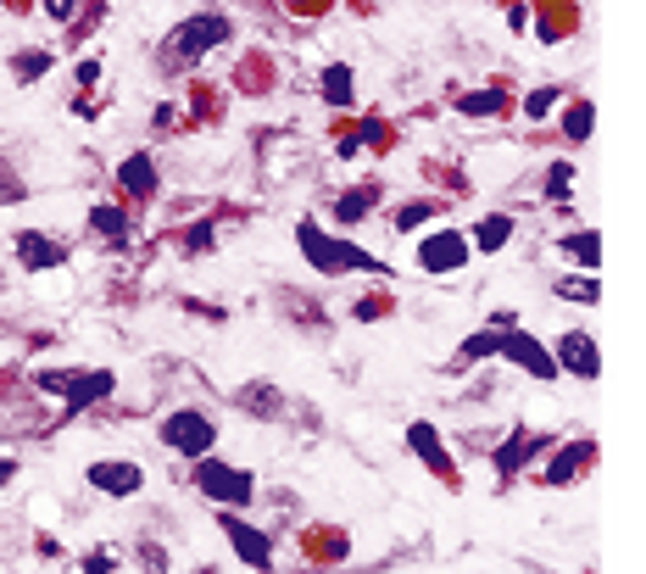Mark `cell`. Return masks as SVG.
Masks as SVG:
<instances>
[{"instance_id":"27","label":"cell","mask_w":646,"mask_h":574,"mask_svg":"<svg viewBox=\"0 0 646 574\" xmlns=\"http://www.w3.org/2000/svg\"><path fill=\"white\" fill-rule=\"evenodd\" d=\"M424 218H435V201H413V207L396 212V229H418Z\"/></svg>"},{"instance_id":"15","label":"cell","mask_w":646,"mask_h":574,"mask_svg":"<svg viewBox=\"0 0 646 574\" xmlns=\"http://www.w3.org/2000/svg\"><path fill=\"white\" fill-rule=\"evenodd\" d=\"M457 106H463L468 118H502V112H507V95H502V90H468Z\"/></svg>"},{"instance_id":"29","label":"cell","mask_w":646,"mask_h":574,"mask_svg":"<svg viewBox=\"0 0 646 574\" xmlns=\"http://www.w3.org/2000/svg\"><path fill=\"white\" fill-rule=\"evenodd\" d=\"M212 246V223H207V229H190V251H207Z\"/></svg>"},{"instance_id":"17","label":"cell","mask_w":646,"mask_h":574,"mask_svg":"<svg viewBox=\"0 0 646 574\" xmlns=\"http://www.w3.org/2000/svg\"><path fill=\"white\" fill-rule=\"evenodd\" d=\"M535 446H541V441H535V435H513V441H507L502 452H496V469H502V474L524 469V463H530V457H535Z\"/></svg>"},{"instance_id":"3","label":"cell","mask_w":646,"mask_h":574,"mask_svg":"<svg viewBox=\"0 0 646 574\" xmlns=\"http://www.w3.org/2000/svg\"><path fill=\"white\" fill-rule=\"evenodd\" d=\"M162 441H168L173 452H184V457H207L212 441H218V424H212L207 413L184 407V413H173L168 424H162Z\"/></svg>"},{"instance_id":"6","label":"cell","mask_w":646,"mask_h":574,"mask_svg":"<svg viewBox=\"0 0 646 574\" xmlns=\"http://www.w3.org/2000/svg\"><path fill=\"white\" fill-rule=\"evenodd\" d=\"M557 368H569L574 379H596L602 374V352H596V335H585V329H569V335L557 340Z\"/></svg>"},{"instance_id":"19","label":"cell","mask_w":646,"mask_h":574,"mask_svg":"<svg viewBox=\"0 0 646 574\" xmlns=\"http://www.w3.org/2000/svg\"><path fill=\"white\" fill-rule=\"evenodd\" d=\"M335 212H340V223L368 218V212H374V190H368V184H362V190H346V196L335 201Z\"/></svg>"},{"instance_id":"20","label":"cell","mask_w":646,"mask_h":574,"mask_svg":"<svg viewBox=\"0 0 646 574\" xmlns=\"http://www.w3.org/2000/svg\"><path fill=\"white\" fill-rule=\"evenodd\" d=\"M563 251H574V257L591 268V274H596V262H602V240H596V229H580V235H569V240H563Z\"/></svg>"},{"instance_id":"21","label":"cell","mask_w":646,"mask_h":574,"mask_svg":"<svg viewBox=\"0 0 646 574\" xmlns=\"http://www.w3.org/2000/svg\"><path fill=\"white\" fill-rule=\"evenodd\" d=\"M591 123H596V106L591 101H574L569 118H563V129H569V140H591Z\"/></svg>"},{"instance_id":"2","label":"cell","mask_w":646,"mask_h":574,"mask_svg":"<svg viewBox=\"0 0 646 574\" xmlns=\"http://www.w3.org/2000/svg\"><path fill=\"white\" fill-rule=\"evenodd\" d=\"M296 240H301V251H307V262H312V268H323V274L362 268V274H385L390 279V262H379V257H368V251H351V246H340V240H329L312 218L296 223Z\"/></svg>"},{"instance_id":"23","label":"cell","mask_w":646,"mask_h":574,"mask_svg":"<svg viewBox=\"0 0 646 574\" xmlns=\"http://www.w3.org/2000/svg\"><path fill=\"white\" fill-rule=\"evenodd\" d=\"M17 79L23 84H34V79H45V67H51V51H28V56H17Z\"/></svg>"},{"instance_id":"16","label":"cell","mask_w":646,"mask_h":574,"mask_svg":"<svg viewBox=\"0 0 646 574\" xmlns=\"http://www.w3.org/2000/svg\"><path fill=\"white\" fill-rule=\"evenodd\" d=\"M591 457H596V452H591L585 441H580V446H569V452H557V457H552V469H546V480H552V485L574 480V474H580V463H591Z\"/></svg>"},{"instance_id":"31","label":"cell","mask_w":646,"mask_h":574,"mask_svg":"<svg viewBox=\"0 0 646 574\" xmlns=\"http://www.w3.org/2000/svg\"><path fill=\"white\" fill-rule=\"evenodd\" d=\"M45 12H51V17H67V12H73V0H45Z\"/></svg>"},{"instance_id":"13","label":"cell","mask_w":646,"mask_h":574,"mask_svg":"<svg viewBox=\"0 0 646 574\" xmlns=\"http://www.w3.org/2000/svg\"><path fill=\"white\" fill-rule=\"evenodd\" d=\"M117 184H123L129 196H151V190H156V168H151V157H129L123 168H117Z\"/></svg>"},{"instance_id":"5","label":"cell","mask_w":646,"mask_h":574,"mask_svg":"<svg viewBox=\"0 0 646 574\" xmlns=\"http://www.w3.org/2000/svg\"><path fill=\"white\" fill-rule=\"evenodd\" d=\"M39 385L45 391H62L73 407H90L101 396H112V374L106 368H95V374H39Z\"/></svg>"},{"instance_id":"9","label":"cell","mask_w":646,"mask_h":574,"mask_svg":"<svg viewBox=\"0 0 646 574\" xmlns=\"http://www.w3.org/2000/svg\"><path fill=\"white\" fill-rule=\"evenodd\" d=\"M418 262H424L429 274H452V268L468 262V240L452 235V229H446V235H429L424 246H418Z\"/></svg>"},{"instance_id":"1","label":"cell","mask_w":646,"mask_h":574,"mask_svg":"<svg viewBox=\"0 0 646 574\" xmlns=\"http://www.w3.org/2000/svg\"><path fill=\"white\" fill-rule=\"evenodd\" d=\"M223 40H229V17L223 12H195V17H184V23L173 28V40L162 45V56H168L173 73H184L190 62H201L207 51H218Z\"/></svg>"},{"instance_id":"26","label":"cell","mask_w":646,"mask_h":574,"mask_svg":"<svg viewBox=\"0 0 646 574\" xmlns=\"http://www.w3.org/2000/svg\"><path fill=\"white\" fill-rule=\"evenodd\" d=\"M240 407H257V413H273V407H279V391H268V385H246V391H240Z\"/></svg>"},{"instance_id":"25","label":"cell","mask_w":646,"mask_h":574,"mask_svg":"<svg viewBox=\"0 0 646 574\" xmlns=\"http://www.w3.org/2000/svg\"><path fill=\"white\" fill-rule=\"evenodd\" d=\"M569 184H574V168L569 162H557V168L546 173V201H569Z\"/></svg>"},{"instance_id":"28","label":"cell","mask_w":646,"mask_h":574,"mask_svg":"<svg viewBox=\"0 0 646 574\" xmlns=\"http://www.w3.org/2000/svg\"><path fill=\"white\" fill-rule=\"evenodd\" d=\"M557 101H563V95H557V90H535L530 101H524V118H546V112H552Z\"/></svg>"},{"instance_id":"22","label":"cell","mask_w":646,"mask_h":574,"mask_svg":"<svg viewBox=\"0 0 646 574\" xmlns=\"http://www.w3.org/2000/svg\"><path fill=\"white\" fill-rule=\"evenodd\" d=\"M90 223L101 229V235H112V240H123V235H129V218H123L117 207H95V212H90Z\"/></svg>"},{"instance_id":"32","label":"cell","mask_w":646,"mask_h":574,"mask_svg":"<svg viewBox=\"0 0 646 574\" xmlns=\"http://www.w3.org/2000/svg\"><path fill=\"white\" fill-rule=\"evenodd\" d=\"M12 474H17V463H12V457H0V485L12 480Z\"/></svg>"},{"instance_id":"18","label":"cell","mask_w":646,"mask_h":574,"mask_svg":"<svg viewBox=\"0 0 646 574\" xmlns=\"http://www.w3.org/2000/svg\"><path fill=\"white\" fill-rule=\"evenodd\" d=\"M323 101L329 106H351V67H323Z\"/></svg>"},{"instance_id":"14","label":"cell","mask_w":646,"mask_h":574,"mask_svg":"<svg viewBox=\"0 0 646 574\" xmlns=\"http://www.w3.org/2000/svg\"><path fill=\"white\" fill-rule=\"evenodd\" d=\"M507 240H513V218H507V212H491V218L474 229V246L479 251H502Z\"/></svg>"},{"instance_id":"8","label":"cell","mask_w":646,"mask_h":574,"mask_svg":"<svg viewBox=\"0 0 646 574\" xmlns=\"http://www.w3.org/2000/svg\"><path fill=\"white\" fill-rule=\"evenodd\" d=\"M90 485L95 491H112V496H134L145 485V474H140V463H129V457H101V463H90Z\"/></svg>"},{"instance_id":"12","label":"cell","mask_w":646,"mask_h":574,"mask_svg":"<svg viewBox=\"0 0 646 574\" xmlns=\"http://www.w3.org/2000/svg\"><path fill=\"white\" fill-rule=\"evenodd\" d=\"M17 257H23V268H62L67 251L51 235H17Z\"/></svg>"},{"instance_id":"11","label":"cell","mask_w":646,"mask_h":574,"mask_svg":"<svg viewBox=\"0 0 646 574\" xmlns=\"http://www.w3.org/2000/svg\"><path fill=\"white\" fill-rule=\"evenodd\" d=\"M407 446H413L435 474H452V457H446V446H440L435 424H407Z\"/></svg>"},{"instance_id":"30","label":"cell","mask_w":646,"mask_h":574,"mask_svg":"<svg viewBox=\"0 0 646 574\" xmlns=\"http://www.w3.org/2000/svg\"><path fill=\"white\" fill-rule=\"evenodd\" d=\"M84 569H90V574H106V569H112V558H106V552H90V558H84Z\"/></svg>"},{"instance_id":"10","label":"cell","mask_w":646,"mask_h":574,"mask_svg":"<svg viewBox=\"0 0 646 574\" xmlns=\"http://www.w3.org/2000/svg\"><path fill=\"white\" fill-rule=\"evenodd\" d=\"M223 535L234 541V552H240L251 569H268V563H273V541L262 530H251V524H240L234 513H223Z\"/></svg>"},{"instance_id":"4","label":"cell","mask_w":646,"mask_h":574,"mask_svg":"<svg viewBox=\"0 0 646 574\" xmlns=\"http://www.w3.org/2000/svg\"><path fill=\"white\" fill-rule=\"evenodd\" d=\"M195 485L212 496V502H229V508H240V502H251V474L234 469V463H212V457H201V469H195Z\"/></svg>"},{"instance_id":"7","label":"cell","mask_w":646,"mask_h":574,"mask_svg":"<svg viewBox=\"0 0 646 574\" xmlns=\"http://www.w3.org/2000/svg\"><path fill=\"white\" fill-rule=\"evenodd\" d=\"M491 352H502V357H513V363H524L535 379H552V374H557L552 352H541L530 335H502V329H491Z\"/></svg>"},{"instance_id":"24","label":"cell","mask_w":646,"mask_h":574,"mask_svg":"<svg viewBox=\"0 0 646 574\" xmlns=\"http://www.w3.org/2000/svg\"><path fill=\"white\" fill-rule=\"evenodd\" d=\"M557 296H563V301H585V307H591V301H596V274L563 279V285H557Z\"/></svg>"}]
</instances>
